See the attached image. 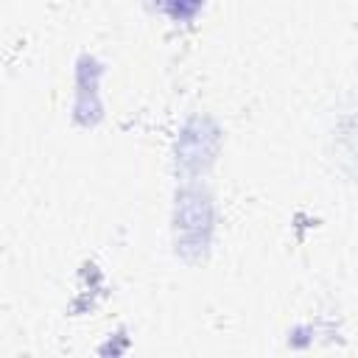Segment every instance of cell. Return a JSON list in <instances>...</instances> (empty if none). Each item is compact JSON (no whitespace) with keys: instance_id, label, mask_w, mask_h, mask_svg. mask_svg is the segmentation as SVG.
<instances>
[{"instance_id":"cell-1","label":"cell","mask_w":358,"mask_h":358,"mask_svg":"<svg viewBox=\"0 0 358 358\" xmlns=\"http://www.w3.org/2000/svg\"><path fill=\"white\" fill-rule=\"evenodd\" d=\"M210 224V215H207V201L193 193V196H182V204H179V232L182 238H187L193 232V241L199 243L201 241V227Z\"/></svg>"},{"instance_id":"cell-2","label":"cell","mask_w":358,"mask_h":358,"mask_svg":"<svg viewBox=\"0 0 358 358\" xmlns=\"http://www.w3.org/2000/svg\"><path fill=\"white\" fill-rule=\"evenodd\" d=\"M201 3H204V0H165V11H168L173 20L185 22V20L196 17V11L201 8Z\"/></svg>"}]
</instances>
